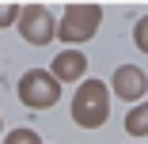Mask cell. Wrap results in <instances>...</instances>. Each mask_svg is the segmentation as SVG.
<instances>
[{"label":"cell","instance_id":"1","mask_svg":"<svg viewBox=\"0 0 148 144\" xmlns=\"http://www.w3.org/2000/svg\"><path fill=\"white\" fill-rule=\"evenodd\" d=\"M106 91H103V83H95V80H87L84 87L76 91V102H72V118H76V125H87V129H95V125H103L106 121Z\"/></svg>","mask_w":148,"mask_h":144},{"label":"cell","instance_id":"2","mask_svg":"<svg viewBox=\"0 0 148 144\" xmlns=\"http://www.w3.org/2000/svg\"><path fill=\"white\" fill-rule=\"evenodd\" d=\"M19 99L27 106H34V110H46L57 102V80L42 68H31L23 80H19Z\"/></svg>","mask_w":148,"mask_h":144},{"label":"cell","instance_id":"3","mask_svg":"<svg viewBox=\"0 0 148 144\" xmlns=\"http://www.w3.org/2000/svg\"><path fill=\"white\" fill-rule=\"evenodd\" d=\"M95 27H99V8L95 4H72L65 12L61 27H57V38L61 42H84Z\"/></svg>","mask_w":148,"mask_h":144},{"label":"cell","instance_id":"4","mask_svg":"<svg viewBox=\"0 0 148 144\" xmlns=\"http://www.w3.org/2000/svg\"><path fill=\"white\" fill-rule=\"evenodd\" d=\"M19 15H23V19H19V31H23L27 42H34V46L49 42V34H53V15H49L46 8L31 4V8H23Z\"/></svg>","mask_w":148,"mask_h":144},{"label":"cell","instance_id":"5","mask_svg":"<svg viewBox=\"0 0 148 144\" xmlns=\"http://www.w3.org/2000/svg\"><path fill=\"white\" fill-rule=\"evenodd\" d=\"M114 91L122 95V99H137L144 91V72L133 68V65H122V68L114 72Z\"/></svg>","mask_w":148,"mask_h":144},{"label":"cell","instance_id":"6","mask_svg":"<svg viewBox=\"0 0 148 144\" xmlns=\"http://www.w3.org/2000/svg\"><path fill=\"white\" fill-rule=\"evenodd\" d=\"M84 68H87V61H84L80 49L57 53V61H53V80H76V76H84Z\"/></svg>","mask_w":148,"mask_h":144},{"label":"cell","instance_id":"7","mask_svg":"<svg viewBox=\"0 0 148 144\" xmlns=\"http://www.w3.org/2000/svg\"><path fill=\"white\" fill-rule=\"evenodd\" d=\"M125 129L133 133V136H140V133H148V106H137L129 118H125Z\"/></svg>","mask_w":148,"mask_h":144},{"label":"cell","instance_id":"8","mask_svg":"<svg viewBox=\"0 0 148 144\" xmlns=\"http://www.w3.org/2000/svg\"><path fill=\"white\" fill-rule=\"evenodd\" d=\"M8 144H38V133H34V129H15V133L8 136Z\"/></svg>","mask_w":148,"mask_h":144},{"label":"cell","instance_id":"9","mask_svg":"<svg viewBox=\"0 0 148 144\" xmlns=\"http://www.w3.org/2000/svg\"><path fill=\"white\" fill-rule=\"evenodd\" d=\"M137 46L148 53V19H140V23H137Z\"/></svg>","mask_w":148,"mask_h":144},{"label":"cell","instance_id":"10","mask_svg":"<svg viewBox=\"0 0 148 144\" xmlns=\"http://www.w3.org/2000/svg\"><path fill=\"white\" fill-rule=\"evenodd\" d=\"M19 8H12V4H4V8H0V27H4V23H12V15H15Z\"/></svg>","mask_w":148,"mask_h":144}]
</instances>
